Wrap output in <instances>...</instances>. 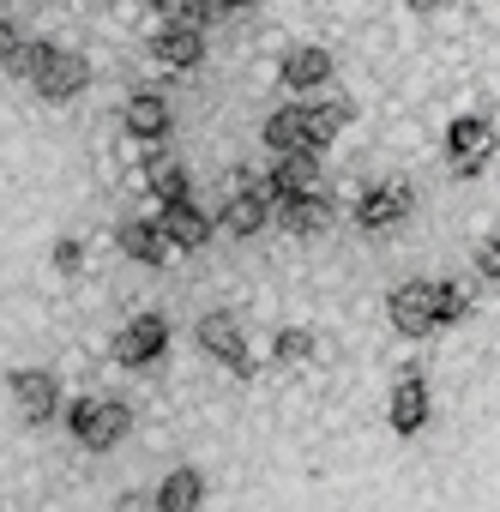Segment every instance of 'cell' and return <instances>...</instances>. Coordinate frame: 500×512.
Masks as SVG:
<instances>
[{
    "label": "cell",
    "mask_w": 500,
    "mask_h": 512,
    "mask_svg": "<svg viewBox=\"0 0 500 512\" xmlns=\"http://www.w3.org/2000/svg\"><path fill=\"white\" fill-rule=\"evenodd\" d=\"M67 422H73L79 446H91V452H109V446H121V440H127V428H133V410H127V404H115V398H79V404L67 410Z\"/></svg>",
    "instance_id": "6da1fadb"
},
{
    "label": "cell",
    "mask_w": 500,
    "mask_h": 512,
    "mask_svg": "<svg viewBox=\"0 0 500 512\" xmlns=\"http://www.w3.org/2000/svg\"><path fill=\"white\" fill-rule=\"evenodd\" d=\"M31 85L49 97V103H67V97H79L85 85H91V61L79 55V49H43V61H37V73H31Z\"/></svg>",
    "instance_id": "7a4b0ae2"
},
{
    "label": "cell",
    "mask_w": 500,
    "mask_h": 512,
    "mask_svg": "<svg viewBox=\"0 0 500 512\" xmlns=\"http://www.w3.org/2000/svg\"><path fill=\"white\" fill-rule=\"evenodd\" d=\"M254 187L266 193V205L284 199V193H320V187H326V181H320V151H278L272 175L254 181Z\"/></svg>",
    "instance_id": "3957f363"
},
{
    "label": "cell",
    "mask_w": 500,
    "mask_h": 512,
    "mask_svg": "<svg viewBox=\"0 0 500 512\" xmlns=\"http://www.w3.org/2000/svg\"><path fill=\"white\" fill-rule=\"evenodd\" d=\"M488 145H494V133H488V121H482V115L452 121V127H446V163H452V175H482Z\"/></svg>",
    "instance_id": "277c9868"
},
{
    "label": "cell",
    "mask_w": 500,
    "mask_h": 512,
    "mask_svg": "<svg viewBox=\"0 0 500 512\" xmlns=\"http://www.w3.org/2000/svg\"><path fill=\"white\" fill-rule=\"evenodd\" d=\"M163 344H169V320H163V314H139V320H127V332L115 338V362H121V368H151V362L163 356Z\"/></svg>",
    "instance_id": "5b68a950"
},
{
    "label": "cell",
    "mask_w": 500,
    "mask_h": 512,
    "mask_svg": "<svg viewBox=\"0 0 500 512\" xmlns=\"http://www.w3.org/2000/svg\"><path fill=\"white\" fill-rule=\"evenodd\" d=\"M386 314H392V326L404 332V338H422V332H434L440 320H434V284H398L392 290V302H386Z\"/></svg>",
    "instance_id": "8992f818"
},
{
    "label": "cell",
    "mask_w": 500,
    "mask_h": 512,
    "mask_svg": "<svg viewBox=\"0 0 500 512\" xmlns=\"http://www.w3.org/2000/svg\"><path fill=\"white\" fill-rule=\"evenodd\" d=\"M7 386H13V404H19L25 422H49V416L61 410V386H55V374H43V368H25V374H13Z\"/></svg>",
    "instance_id": "52a82bcc"
},
{
    "label": "cell",
    "mask_w": 500,
    "mask_h": 512,
    "mask_svg": "<svg viewBox=\"0 0 500 512\" xmlns=\"http://www.w3.org/2000/svg\"><path fill=\"white\" fill-rule=\"evenodd\" d=\"M199 344H205L217 362H229L235 374L254 368V362H247V338H241V320H235V314H205V320H199Z\"/></svg>",
    "instance_id": "ba28073f"
},
{
    "label": "cell",
    "mask_w": 500,
    "mask_h": 512,
    "mask_svg": "<svg viewBox=\"0 0 500 512\" xmlns=\"http://www.w3.org/2000/svg\"><path fill=\"white\" fill-rule=\"evenodd\" d=\"M404 211H410V187L404 181H380V187H368L356 199V223L362 229H392V223H404Z\"/></svg>",
    "instance_id": "9c48e42d"
},
{
    "label": "cell",
    "mask_w": 500,
    "mask_h": 512,
    "mask_svg": "<svg viewBox=\"0 0 500 512\" xmlns=\"http://www.w3.org/2000/svg\"><path fill=\"white\" fill-rule=\"evenodd\" d=\"M157 229H163V241H169V247H187V253L211 241V217H205L193 199H169V205H163V217H157Z\"/></svg>",
    "instance_id": "30bf717a"
},
{
    "label": "cell",
    "mask_w": 500,
    "mask_h": 512,
    "mask_svg": "<svg viewBox=\"0 0 500 512\" xmlns=\"http://www.w3.org/2000/svg\"><path fill=\"white\" fill-rule=\"evenodd\" d=\"M272 211H278V223L290 235H320L332 223V199L326 193H284V199H272Z\"/></svg>",
    "instance_id": "8fae6325"
},
{
    "label": "cell",
    "mask_w": 500,
    "mask_h": 512,
    "mask_svg": "<svg viewBox=\"0 0 500 512\" xmlns=\"http://www.w3.org/2000/svg\"><path fill=\"white\" fill-rule=\"evenodd\" d=\"M266 217H272L266 193H260L254 181H247L241 193H229V205H223V217H217V223H223L229 235H241V241H247V235H260V229H266Z\"/></svg>",
    "instance_id": "7c38bea8"
},
{
    "label": "cell",
    "mask_w": 500,
    "mask_h": 512,
    "mask_svg": "<svg viewBox=\"0 0 500 512\" xmlns=\"http://www.w3.org/2000/svg\"><path fill=\"white\" fill-rule=\"evenodd\" d=\"M151 55H157L163 67L187 73V67H199V55H205V37H199L193 25H163V31H157V43H151Z\"/></svg>",
    "instance_id": "4fadbf2b"
},
{
    "label": "cell",
    "mask_w": 500,
    "mask_h": 512,
    "mask_svg": "<svg viewBox=\"0 0 500 512\" xmlns=\"http://www.w3.org/2000/svg\"><path fill=\"white\" fill-rule=\"evenodd\" d=\"M121 121H127L133 139H163V133H169V103H163L157 91H133L127 109H121Z\"/></svg>",
    "instance_id": "5bb4252c"
},
{
    "label": "cell",
    "mask_w": 500,
    "mask_h": 512,
    "mask_svg": "<svg viewBox=\"0 0 500 512\" xmlns=\"http://www.w3.org/2000/svg\"><path fill=\"white\" fill-rule=\"evenodd\" d=\"M422 422H428V386L422 374H404L392 386V434H416Z\"/></svg>",
    "instance_id": "9a60e30c"
},
{
    "label": "cell",
    "mask_w": 500,
    "mask_h": 512,
    "mask_svg": "<svg viewBox=\"0 0 500 512\" xmlns=\"http://www.w3.org/2000/svg\"><path fill=\"white\" fill-rule=\"evenodd\" d=\"M121 253H127V260H139V266H163V260H169V241H163L157 223L127 217V223H121Z\"/></svg>",
    "instance_id": "2e32d148"
},
{
    "label": "cell",
    "mask_w": 500,
    "mask_h": 512,
    "mask_svg": "<svg viewBox=\"0 0 500 512\" xmlns=\"http://www.w3.org/2000/svg\"><path fill=\"white\" fill-rule=\"evenodd\" d=\"M326 79H332V55H326V49L302 43V49L284 55V85H290V91H314V85H326Z\"/></svg>",
    "instance_id": "e0dca14e"
},
{
    "label": "cell",
    "mask_w": 500,
    "mask_h": 512,
    "mask_svg": "<svg viewBox=\"0 0 500 512\" xmlns=\"http://www.w3.org/2000/svg\"><path fill=\"white\" fill-rule=\"evenodd\" d=\"M151 506H157V512H193V506H205V482H199V470H175V476H163V488L151 494Z\"/></svg>",
    "instance_id": "ac0fdd59"
},
{
    "label": "cell",
    "mask_w": 500,
    "mask_h": 512,
    "mask_svg": "<svg viewBox=\"0 0 500 512\" xmlns=\"http://www.w3.org/2000/svg\"><path fill=\"white\" fill-rule=\"evenodd\" d=\"M344 121H350V109H344V103H314V109H302V133H308V151L332 145V139L344 133Z\"/></svg>",
    "instance_id": "d6986e66"
},
{
    "label": "cell",
    "mask_w": 500,
    "mask_h": 512,
    "mask_svg": "<svg viewBox=\"0 0 500 512\" xmlns=\"http://www.w3.org/2000/svg\"><path fill=\"white\" fill-rule=\"evenodd\" d=\"M145 181H151V193L169 205V199H187V169L169 157V151H151L145 157Z\"/></svg>",
    "instance_id": "ffe728a7"
},
{
    "label": "cell",
    "mask_w": 500,
    "mask_h": 512,
    "mask_svg": "<svg viewBox=\"0 0 500 512\" xmlns=\"http://www.w3.org/2000/svg\"><path fill=\"white\" fill-rule=\"evenodd\" d=\"M266 145L272 151H308V133H302V109H278L266 121Z\"/></svg>",
    "instance_id": "44dd1931"
},
{
    "label": "cell",
    "mask_w": 500,
    "mask_h": 512,
    "mask_svg": "<svg viewBox=\"0 0 500 512\" xmlns=\"http://www.w3.org/2000/svg\"><path fill=\"white\" fill-rule=\"evenodd\" d=\"M43 49H49V43H13L7 55H0V67H7L13 79H31V73H37V61H43Z\"/></svg>",
    "instance_id": "7402d4cb"
},
{
    "label": "cell",
    "mask_w": 500,
    "mask_h": 512,
    "mask_svg": "<svg viewBox=\"0 0 500 512\" xmlns=\"http://www.w3.org/2000/svg\"><path fill=\"white\" fill-rule=\"evenodd\" d=\"M308 356H314V338H308L302 326L278 332V362H308Z\"/></svg>",
    "instance_id": "603a6c76"
},
{
    "label": "cell",
    "mask_w": 500,
    "mask_h": 512,
    "mask_svg": "<svg viewBox=\"0 0 500 512\" xmlns=\"http://www.w3.org/2000/svg\"><path fill=\"white\" fill-rule=\"evenodd\" d=\"M464 314V290L458 284H434V320H458Z\"/></svg>",
    "instance_id": "cb8c5ba5"
},
{
    "label": "cell",
    "mask_w": 500,
    "mask_h": 512,
    "mask_svg": "<svg viewBox=\"0 0 500 512\" xmlns=\"http://www.w3.org/2000/svg\"><path fill=\"white\" fill-rule=\"evenodd\" d=\"M55 266H61V272H79V266H85V247H79V241H55Z\"/></svg>",
    "instance_id": "d4e9b609"
},
{
    "label": "cell",
    "mask_w": 500,
    "mask_h": 512,
    "mask_svg": "<svg viewBox=\"0 0 500 512\" xmlns=\"http://www.w3.org/2000/svg\"><path fill=\"white\" fill-rule=\"evenodd\" d=\"M476 272H482V278H494V272H500V247H494V241H482V247H476Z\"/></svg>",
    "instance_id": "484cf974"
},
{
    "label": "cell",
    "mask_w": 500,
    "mask_h": 512,
    "mask_svg": "<svg viewBox=\"0 0 500 512\" xmlns=\"http://www.w3.org/2000/svg\"><path fill=\"white\" fill-rule=\"evenodd\" d=\"M151 7L163 13V25H187V0H151Z\"/></svg>",
    "instance_id": "4316f807"
},
{
    "label": "cell",
    "mask_w": 500,
    "mask_h": 512,
    "mask_svg": "<svg viewBox=\"0 0 500 512\" xmlns=\"http://www.w3.org/2000/svg\"><path fill=\"white\" fill-rule=\"evenodd\" d=\"M13 43H19V37H13V25H7V19H0V55H7Z\"/></svg>",
    "instance_id": "83f0119b"
},
{
    "label": "cell",
    "mask_w": 500,
    "mask_h": 512,
    "mask_svg": "<svg viewBox=\"0 0 500 512\" xmlns=\"http://www.w3.org/2000/svg\"><path fill=\"white\" fill-rule=\"evenodd\" d=\"M223 7H254V0H223Z\"/></svg>",
    "instance_id": "f1b7e54d"
},
{
    "label": "cell",
    "mask_w": 500,
    "mask_h": 512,
    "mask_svg": "<svg viewBox=\"0 0 500 512\" xmlns=\"http://www.w3.org/2000/svg\"><path fill=\"white\" fill-rule=\"evenodd\" d=\"M410 7H440V0H410Z\"/></svg>",
    "instance_id": "f546056e"
}]
</instances>
